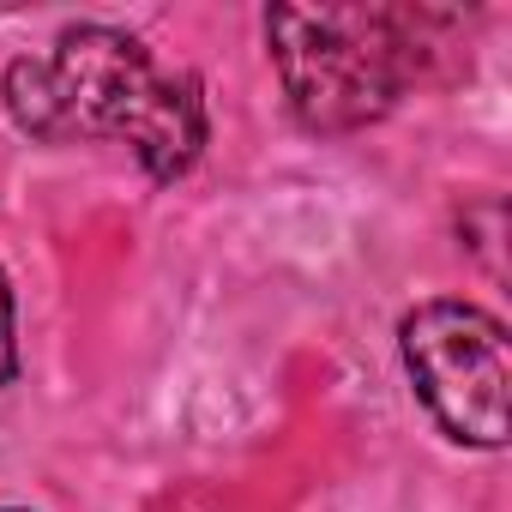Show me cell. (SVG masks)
I'll use <instances>...</instances> for the list:
<instances>
[{
  "label": "cell",
  "instance_id": "6da1fadb",
  "mask_svg": "<svg viewBox=\"0 0 512 512\" xmlns=\"http://www.w3.org/2000/svg\"><path fill=\"white\" fill-rule=\"evenodd\" d=\"M7 115L43 139H127L151 181H175L199 163L205 103L193 73H169L151 49L115 25H67L43 55L7 67Z\"/></svg>",
  "mask_w": 512,
  "mask_h": 512
},
{
  "label": "cell",
  "instance_id": "7a4b0ae2",
  "mask_svg": "<svg viewBox=\"0 0 512 512\" xmlns=\"http://www.w3.org/2000/svg\"><path fill=\"white\" fill-rule=\"evenodd\" d=\"M266 43L290 109L314 133H350L380 121L422 73L416 19L380 7H272Z\"/></svg>",
  "mask_w": 512,
  "mask_h": 512
},
{
  "label": "cell",
  "instance_id": "3957f363",
  "mask_svg": "<svg viewBox=\"0 0 512 512\" xmlns=\"http://www.w3.org/2000/svg\"><path fill=\"white\" fill-rule=\"evenodd\" d=\"M404 368L428 416L464 446H506L512 428V356L506 326L476 302H422L398 326Z\"/></svg>",
  "mask_w": 512,
  "mask_h": 512
},
{
  "label": "cell",
  "instance_id": "277c9868",
  "mask_svg": "<svg viewBox=\"0 0 512 512\" xmlns=\"http://www.w3.org/2000/svg\"><path fill=\"white\" fill-rule=\"evenodd\" d=\"M19 374V326H13V290L7 272H0V386Z\"/></svg>",
  "mask_w": 512,
  "mask_h": 512
}]
</instances>
